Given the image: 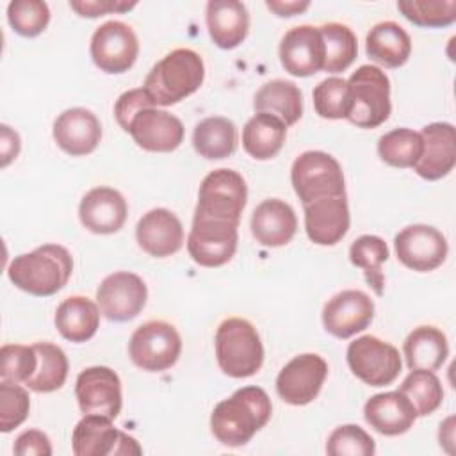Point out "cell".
<instances>
[{
	"mask_svg": "<svg viewBox=\"0 0 456 456\" xmlns=\"http://www.w3.org/2000/svg\"><path fill=\"white\" fill-rule=\"evenodd\" d=\"M273 404L264 388L242 387L214 406L210 429L223 445L240 447L269 422Z\"/></svg>",
	"mask_w": 456,
	"mask_h": 456,
	"instance_id": "cell-1",
	"label": "cell"
},
{
	"mask_svg": "<svg viewBox=\"0 0 456 456\" xmlns=\"http://www.w3.org/2000/svg\"><path fill=\"white\" fill-rule=\"evenodd\" d=\"M203 80L201 55L191 48H176L150 69L142 89L153 105L169 107L196 93Z\"/></svg>",
	"mask_w": 456,
	"mask_h": 456,
	"instance_id": "cell-2",
	"label": "cell"
},
{
	"mask_svg": "<svg viewBox=\"0 0 456 456\" xmlns=\"http://www.w3.org/2000/svg\"><path fill=\"white\" fill-rule=\"evenodd\" d=\"M73 273V258L61 244H43L30 253L12 258L7 267L9 280L32 296H52L59 292Z\"/></svg>",
	"mask_w": 456,
	"mask_h": 456,
	"instance_id": "cell-3",
	"label": "cell"
},
{
	"mask_svg": "<svg viewBox=\"0 0 456 456\" xmlns=\"http://www.w3.org/2000/svg\"><path fill=\"white\" fill-rule=\"evenodd\" d=\"M216 358L230 378H249L264 363V346L256 328L242 317L224 319L216 331Z\"/></svg>",
	"mask_w": 456,
	"mask_h": 456,
	"instance_id": "cell-4",
	"label": "cell"
},
{
	"mask_svg": "<svg viewBox=\"0 0 456 456\" xmlns=\"http://www.w3.org/2000/svg\"><path fill=\"white\" fill-rule=\"evenodd\" d=\"M351 93V112L347 119L360 128L383 125L392 110L390 80L387 73L372 64L360 66L347 80Z\"/></svg>",
	"mask_w": 456,
	"mask_h": 456,
	"instance_id": "cell-5",
	"label": "cell"
},
{
	"mask_svg": "<svg viewBox=\"0 0 456 456\" xmlns=\"http://www.w3.org/2000/svg\"><path fill=\"white\" fill-rule=\"evenodd\" d=\"M290 180L303 205L321 198L346 196L342 167L335 157L324 151L301 153L292 164Z\"/></svg>",
	"mask_w": 456,
	"mask_h": 456,
	"instance_id": "cell-6",
	"label": "cell"
},
{
	"mask_svg": "<svg viewBox=\"0 0 456 456\" xmlns=\"http://www.w3.org/2000/svg\"><path fill=\"white\" fill-rule=\"evenodd\" d=\"M246 201L248 185L242 175L228 167H219L203 178L194 216L224 219L239 224Z\"/></svg>",
	"mask_w": 456,
	"mask_h": 456,
	"instance_id": "cell-7",
	"label": "cell"
},
{
	"mask_svg": "<svg viewBox=\"0 0 456 456\" xmlns=\"http://www.w3.org/2000/svg\"><path fill=\"white\" fill-rule=\"evenodd\" d=\"M182 353V338L176 328L166 321H148L130 337L128 354L134 365L148 372L171 369Z\"/></svg>",
	"mask_w": 456,
	"mask_h": 456,
	"instance_id": "cell-8",
	"label": "cell"
},
{
	"mask_svg": "<svg viewBox=\"0 0 456 456\" xmlns=\"http://www.w3.org/2000/svg\"><path fill=\"white\" fill-rule=\"evenodd\" d=\"M346 358L351 372L370 387L394 383L403 367L399 351L374 335H363L353 340L347 346Z\"/></svg>",
	"mask_w": 456,
	"mask_h": 456,
	"instance_id": "cell-9",
	"label": "cell"
},
{
	"mask_svg": "<svg viewBox=\"0 0 456 456\" xmlns=\"http://www.w3.org/2000/svg\"><path fill=\"white\" fill-rule=\"evenodd\" d=\"M239 224L224 219L194 216L187 251L201 267H221L232 260L239 242Z\"/></svg>",
	"mask_w": 456,
	"mask_h": 456,
	"instance_id": "cell-10",
	"label": "cell"
},
{
	"mask_svg": "<svg viewBox=\"0 0 456 456\" xmlns=\"http://www.w3.org/2000/svg\"><path fill=\"white\" fill-rule=\"evenodd\" d=\"M71 451L75 456H112L141 454L137 440L112 426V419L98 413H86L73 429Z\"/></svg>",
	"mask_w": 456,
	"mask_h": 456,
	"instance_id": "cell-11",
	"label": "cell"
},
{
	"mask_svg": "<svg viewBox=\"0 0 456 456\" xmlns=\"http://www.w3.org/2000/svg\"><path fill=\"white\" fill-rule=\"evenodd\" d=\"M89 52L93 62L102 71L118 75L134 66L139 55V41L130 25L110 20L94 30Z\"/></svg>",
	"mask_w": 456,
	"mask_h": 456,
	"instance_id": "cell-12",
	"label": "cell"
},
{
	"mask_svg": "<svg viewBox=\"0 0 456 456\" xmlns=\"http://www.w3.org/2000/svg\"><path fill=\"white\" fill-rule=\"evenodd\" d=\"M394 248L399 262L417 273L435 271L444 264L449 251L444 233L429 224L403 228L394 239Z\"/></svg>",
	"mask_w": 456,
	"mask_h": 456,
	"instance_id": "cell-13",
	"label": "cell"
},
{
	"mask_svg": "<svg viewBox=\"0 0 456 456\" xmlns=\"http://www.w3.org/2000/svg\"><path fill=\"white\" fill-rule=\"evenodd\" d=\"M148 299V289L141 276L118 271L103 278L96 290L100 312L114 322H125L141 314Z\"/></svg>",
	"mask_w": 456,
	"mask_h": 456,
	"instance_id": "cell-14",
	"label": "cell"
},
{
	"mask_svg": "<svg viewBox=\"0 0 456 456\" xmlns=\"http://www.w3.org/2000/svg\"><path fill=\"white\" fill-rule=\"evenodd\" d=\"M326 376V360L315 353H305L294 356L280 370L276 378V392L285 403L292 406H305L319 395Z\"/></svg>",
	"mask_w": 456,
	"mask_h": 456,
	"instance_id": "cell-15",
	"label": "cell"
},
{
	"mask_svg": "<svg viewBox=\"0 0 456 456\" xmlns=\"http://www.w3.org/2000/svg\"><path fill=\"white\" fill-rule=\"evenodd\" d=\"M75 395L84 415L98 413L114 420L121 411V381L109 367L84 369L77 378Z\"/></svg>",
	"mask_w": 456,
	"mask_h": 456,
	"instance_id": "cell-16",
	"label": "cell"
},
{
	"mask_svg": "<svg viewBox=\"0 0 456 456\" xmlns=\"http://www.w3.org/2000/svg\"><path fill=\"white\" fill-rule=\"evenodd\" d=\"M374 317V301L356 289L335 294L322 308V324L337 338H349L363 331Z\"/></svg>",
	"mask_w": 456,
	"mask_h": 456,
	"instance_id": "cell-17",
	"label": "cell"
},
{
	"mask_svg": "<svg viewBox=\"0 0 456 456\" xmlns=\"http://www.w3.org/2000/svg\"><path fill=\"white\" fill-rule=\"evenodd\" d=\"M126 132L139 148L167 153L182 144L185 128L176 116L155 107H144L135 112Z\"/></svg>",
	"mask_w": 456,
	"mask_h": 456,
	"instance_id": "cell-18",
	"label": "cell"
},
{
	"mask_svg": "<svg viewBox=\"0 0 456 456\" xmlns=\"http://www.w3.org/2000/svg\"><path fill=\"white\" fill-rule=\"evenodd\" d=\"M280 61L287 73L294 77H310L324 66V43L319 27H292L280 43Z\"/></svg>",
	"mask_w": 456,
	"mask_h": 456,
	"instance_id": "cell-19",
	"label": "cell"
},
{
	"mask_svg": "<svg viewBox=\"0 0 456 456\" xmlns=\"http://www.w3.org/2000/svg\"><path fill=\"white\" fill-rule=\"evenodd\" d=\"M126 200L112 187H94L87 191L78 205L82 226L98 235L119 232L126 221Z\"/></svg>",
	"mask_w": 456,
	"mask_h": 456,
	"instance_id": "cell-20",
	"label": "cell"
},
{
	"mask_svg": "<svg viewBox=\"0 0 456 456\" xmlns=\"http://www.w3.org/2000/svg\"><path fill=\"white\" fill-rule=\"evenodd\" d=\"M53 139L71 157L89 155L102 139L100 119L84 107L66 109L53 123Z\"/></svg>",
	"mask_w": 456,
	"mask_h": 456,
	"instance_id": "cell-21",
	"label": "cell"
},
{
	"mask_svg": "<svg viewBox=\"0 0 456 456\" xmlns=\"http://www.w3.org/2000/svg\"><path fill=\"white\" fill-rule=\"evenodd\" d=\"M422 155L413 166L424 180H440L447 176L456 164V134L451 123H429L420 132Z\"/></svg>",
	"mask_w": 456,
	"mask_h": 456,
	"instance_id": "cell-22",
	"label": "cell"
},
{
	"mask_svg": "<svg viewBox=\"0 0 456 456\" xmlns=\"http://www.w3.org/2000/svg\"><path fill=\"white\" fill-rule=\"evenodd\" d=\"M351 223L346 196L321 198L305 205V230L312 242L333 246L342 240Z\"/></svg>",
	"mask_w": 456,
	"mask_h": 456,
	"instance_id": "cell-23",
	"label": "cell"
},
{
	"mask_svg": "<svg viewBox=\"0 0 456 456\" xmlns=\"http://www.w3.org/2000/svg\"><path fill=\"white\" fill-rule=\"evenodd\" d=\"M135 239L142 251L155 258H164L175 255L182 248L183 226L171 210L151 208L139 219Z\"/></svg>",
	"mask_w": 456,
	"mask_h": 456,
	"instance_id": "cell-24",
	"label": "cell"
},
{
	"mask_svg": "<svg viewBox=\"0 0 456 456\" xmlns=\"http://www.w3.org/2000/svg\"><path fill=\"white\" fill-rule=\"evenodd\" d=\"M363 417L370 428L385 436H397L406 433L417 415L411 401L399 390L372 395L363 406Z\"/></svg>",
	"mask_w": 456,
	"mask_h": 456,
	"instance_id": "cell-25",
	"label": "cell"
},
{
	"mask_svg": "<svg viewBox=\"0 0 456 456\" xmlns=\"http://www.w3.org/2000/svg\"><path fill=\"white\" fill-rule=\"evenodd\" d=\"M297 230L294 208L278 198L264 200L251 214V233L265 248H280L292 240Z\"/></svg>",
	"mask_w": 456,
	"mask_h": 456,
	"instance_id": "cell-26",
	"label": "cell"
},
{
	"mask_svg": "<svg viewBox=\"0 0 456 456\" xmlns=\"http://www.w3.org/2000/svg\"><path fill=\"white\" fill-rule=\"evenodd\" d=\"M205 20L210 39L223 50L239 46L249 30V12L239 0H210Z\"/></svg>",
	"mask_w": 456,
	"mask_h": 456,
	"instance_id": "cell-27",
	"label": "cell"
},
{
	"mask_svg": "<svg viewBox=\"0 0 456 456\" xmlns=\"http://www.w3.org/2000/svg\"><path fill=\"white\" fill-rule=\"evenodd\" d=\"M100 326V308L86 296H69L55 310V328L69 342H86Z\"/></svg>",
	"mask_w": 456,
	"mask_h": 456,
	"instance_id": "cell-28",
	"label": "cell"
},
{
	"mask_svg": "<svg viewBox=\"0 0 456 456\" xmlns=\"http://www.w3.org/2000/svg\"><path fill=\"white\" fill-rule=\"evenodd\" d=\"M365 52L374 62L385 68H399L411 53V39L399 23L381 21L369 30Z\"/></svg>",
	"mask_w": 456,
	"mask_h": 456,
	"instance_id": "cell-29",
	"label": "cell"
},
{
	"mask_svg": "<svg viewBox=\"0 0 456 456\" xmlns=\"http://www.w3.org/2000/svg\"><path fill=\"white\" fill-rule=\"evenodd\" d=\"M406 365L413 369L436 370L440 369L449 356L447 337L442 330L435 326H419L415 328L403 344Z\"/></svg>",
	"mask_w": 456,
	"mask_h": 456,
	"instance_id": "cell-30",
	"label": "cell"
},
{
	"mask_svg": "<svg viewBox=\"0 0 456 456\" xmlns=\"http://www.w3.org/2000/svg\"><path fill=\"white\" fill-rule=\"evenodd\" d=\"M287 137V125L267 112H256L242 128V146L256 160L278 155Z\"/></svg>",
	"mask_w": 456,
	"mask_h": 456,
	"instance_id": "cell-31",
	"label": "cell"
},
{
	"mask_svg": "<svg viewBox=\"0 0 456 456\" xmlns=\"http://www.w3.org/2000/svg\"><path fill=\"white\" fill-rule=\"evenodd\" d=\"M253 107L256 112L273 114L290 126L303 116V94L294 82L274 78L256 91Z\"/></svg>",
	"mask_w": 456,
	"mask_h": 456,
	"instance_id": "cell-32",
	"label": "cell"
},
{
	"mask_svg": "<svg viewBox=\"0 0 456 456\" xmlns=\"http://www.w3.org/2000/svg\"><path fill=\"white\" fill-rule=\"evenodd\" d=\"M192 146L201 157L208 160L226 159L237 148V128L228 118H205L194 126Z\"/></svg>",
	"mask_w": 456,
	"mask_h": 456,
	"instance_id": "cell-33",
	"label": "cell"
},
{
	"mask_svg": "<svg viewBox=\"0 0 456 456\" xmlns=\"http://www.w3.org/2000/svg\"><path fill=\"white\" fill-rule=\"evenodd\" d=\"M32 347L37 354V367L25 385L39 394L59 390L68 378L66 353L50 342H37Z\"/></svg>",
	"mask_w": 456,
	"mask_h": 456,
	"instance_id": "cell-34",
	"label": "cell"
},
{
	"mask_svg": "<svg viewBox=\"0 0 456 456\" xmlns=\"http://www.w3.org/2000/svg\"><path fill=\"white\" fill-rule=\"evenodd\" d=\"M324 43V66L328 73L346 71L356 59L358 41L354 32L342 23L331 21L319 27Z\"/></svg>",
	"mask_w": 456,
	"mask_h": 456,
	"instance_id": "cell-35",
	"label": "cell"
},
{
	"mask_svg": "<svg viewBox=\"0 0 456 456\" xmlns=\"http://www.w3.org/2000/svg\"><path fill=\"white\" fill-rule=\"evenodd\" d=\"M349 260L363 271L365 280L374 289L376 296H381L385 285L381 265L388 260L387 242L378 235H362L351 244Z\"/></svg>",
	"mask_w": 456,
	"mask_h": 456,
	"instance_id": "cell-36",
	"label": "cell"
},
{
	"mask_svg": "<svg viewBox=\"0 0 456 456\" xmlns=\"http://www.w3.org/2000/svg\"><path fill=\"white\" fill-rule=\"evenodd\" d=\"M422 148L420 132L411 128H394L378 141L381 160L394 167H413L422 155Z\"/></svg>",
	"mask_w": 456,
	"mask_h": 456,
	"instance_id": "cell-37",
	"label": "cell"
},
{
	"mask_svg": "<svg viewBox=\"0 0 456 456\" xmlns=\"http://www.w3.org/2000/svg\"><path fill=\"white\" fill-rule=\"evenodd\" d=\"M417 410L419 417L431 415L444 401V388L433 370L413 369L399 387Z\"/></svg>",
	"mask_w": 456,
	"mask_h": 456,
	"instance_id": "cell-38",
	"label": "cell"
},
{
	"mask_svg": "<svg viewBox=\"0 0 456 456\" xmlns=\"http://www.w3.org/2000/svg\"><path fill=\"white\" fill-rule=\"evenodd\" d=\"M314 107L321 118L347 119L351 112V93L347 80L340 77H328L314 87Z\"/></svg>",
	"mask_w": 456,
	"mask_h": 456,
	"instance_id": "cell-39",
	"label": "cell"
},
{
	"mask_svg": "<svg viewBox=\"0 0 456 456\" xmlns=\"http://www.w3.org/2000/svg\"><path fill=\"white\" fill-rule=\"evenodd\" d=\"M401 14L419 27H447L456 20V0H401Z\"/></svg>",
	"mask_w": 456,
	"mask_h": 456,
	"instance_id": "cell-40",
	"label": "cell"
},
{
	"mask_svg": "<svg viewBox=\"0 0 456 456\" xmlns=\"http://www.w3.org/2000/svg\"><path fill=\"white\" fill-rule=\"evenodd\" d=\"M7 20L14 32L23 37H34L46 28L50 9L41 0H14L7 5Z\"/></svg>",
	"mask_w": 456,
	"mask_h": 456,
	"instance_id": "cell-41",
	"label": "cell"
},
{
	"mask_svg": "<svg viewBox=\"0 0 456 456\" xmlns=\"http://www.w3.org/2000/svg\"><path fill=\"white\" fill-rule=\"evenodd\" d=\"M374 451L372 436L356 424L335 428L326 442V452L330 456H372Z\"/></svg>",
	"mask_w": 456,
	"mask_h": 456,
	"instance_id": "cell-42",
	"label": "cell"
},
{
	"mask_svg": "<svg viewBox=\"0 0 456 456\" xmlns=\"http://www.w3.org/2000/svg\"><path fill=\"white\" fill-rule=\"evenodd\" d=\"M37 367V354L32 346L5 344L0 349V379L27 383Z\"/></svg>",
	"mask_w": 456,
	"mask_h": 456,
	"instance_id": "cell-43",
	"label": "cell"
},
{
	"mask_svg": "<svg viewBox=\"0 0 456 456\" xmlns=\"http://www.w3.org/2000/svg\"><path fill=\"white\" fill-rule=\"evenodd\" d=\"M30 397L18 383H0V431L9 433L28 417Z\"/></svg>",
	"mask_w": 456,
	"mask_h": 456,
	"instance_id": "cell-44",
	"label": "cell"
},
{
	"mask_svg": "<svg viewBox=\"0 0 456 456\" xmlns=\"http://www.w3.org/2000/svg\"><path fill=\"white\" fill-rule=\"evenodd\" d=\"M144 107H155V105L151 103V100L148 98V94H146V91L142 87L141 89L125 91L116 100V105H114V116H116L118 125L126 132L128 126H130L132 118L135 116V112L144 109Z\"/></svg>",
	"mask_w": 456,
	"mask_h": 456,
	"instance_id": "cell-45",
	"label": "cell"
},
{
	"mask_svg": "<svg viewBox=\"0 0 456 456\" xmlns=\"http://www.w3.org/2000/svg\"><path fill=\"white\" fill-rule=\"evenodd\" d=\"M135 2H121V0H71L69 7L84 18H96L109 12H125L134 9Z\"/></svg>",
	"mask_w": 456,
	"mask_h": 456,
	"instance_id": "cell-46",
	"label": "cell"
},
{
	"mask_svg": "<svg viewBox=\"0 0 456 456\" xmlns=\"http://www.w3.org/2000/svg\"><path fill=\"white\" fill-rule=\"evenodd\" d=\"M14 454L18 456H50L52 454V445H50V438L39 431V429H28L23 431L12 447Z\"/></svg>",
	"mask_w": 456,
	"mask_h": 456,
	"instance_id": "cell-47",
	"label": "cell"
},
{
	"mask_svg": "<svg viewBox=\"0 0 456 456\" xmlns=\"http://www.w3.org/2000/svg\"><path fill=\"white\" fill-rule=\"evenodd\" d=\"M0 134V153H2V167H5L11 160H14L20 153V135L7 125H2Z\"/></svg>",
	"mask_w": 456,
	"mask_h": 456,
	"instance_id": "cell-48",
	"label": "cell"
},
{
	"mask_svg": "<svg viewBox=\"0 0 456 456\" xmlns=\"http://www.w3.org/2000/svg\"><path fill=\"white\" fill-rule=\"evenodd\" d=\"M267 9H271L276 16H281V18H289V16H296L303 11H306L310 7V2H297V0H292V2H283V0H267L265 2Z\"/></svg>",
	"mask_w": 456,
	"mask_h": 456,
	"instance_id": "cell-49",
	"label": "cell"
}]
</instances>
